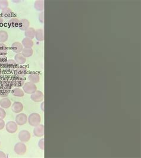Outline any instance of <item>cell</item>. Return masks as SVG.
Listing matches in <instances>:
<instances>
[{"mask_svg": "<svg viewBox=\"0 0 141 158\" xmlns=\"http://www.w3.org/2000/svg\"><path fill=\"white\" fill-rule=\"evenodd\" d=\"M41 121V116L38 113L31 114L28 118V121L29 124L31 126H32V127H36V126L40 124Z\"/></svg>", "mask_w": 141, "mask_h": 158, "instance_id": "cell-1", "label": "cell"}, {"mask_svg": "<svg viewBox=\"0 0 141 158\" xmlns=\"http://www.w3.org/2000/svg\"><path fill=\"white\" fill-rule=\"evenodd\" d=\"M23 89L25 93L32 94L37 90V87L34 83L29 82L23 85Z\"/></svg>", "mask_w": 141, "mask_h": 158, "instance_id": "cell-2", "label": "cell"}, {"mask_svg": "<svg viewBox=\"0 0 141 158\" xmlns=\"http://www.w3.org/2000/svg\"><path fill=\"white\" fill-rule=\"evenodd\" d=\"M14 152L18 155H23L26 153L27 151L26 146L23 142H19L14 146Z\"/></svg>", "mask_w": 141, "mask_h": 158, "instance_id": "cell-3", "label": "cell"}, {"mask_svg": "<svg viewBox=\"0 0 141 158\" xmlns=\"http://www.w3.org/2000/svg\"><path fill=\"white\" fill-rule=\"evenodd\" d=\"M31 135L30 133L27 130H22L19 133V139L21 142L26 143L30 139Z\"/></svg>", "mask_w": 141, "mask_h": 158, "instance_id": "cell-4", "label": "cell"}, {"mask_svg": "<svg viewBox=\"0 0 141 158\" xmlns=\"http://www.w3.org/2000/svg\"><path fill=\"white\" fill-rule=\"evenodd\" d=\"M5 129L8 133L11 134L14 133L17 130V124L14 121H9L5 125Z\"/></svg>", "mask_w": 141, "mask_h": 158, "instance_id": "cell-5", "label": "cell"}, {"mask_svg": "<svg viewBox=\"0 0 141 158\" xmlns=\"http://www.w3.org/2000/svg\"><path fill=\"white\" fill-rule=\"evenodd\" d=\"M30 98L35 102H40L44 100V94L41 91L36 90L33 94H31Z\"/></svg>", "mask_w": 141, "mask_h": 158, "instance_id": "cell-6", "label": "cell"}, {"mask_svg": "<svg viewBox=\"0 0 141 158\" xmlns=\"http://www.w3.org/2000/svg\"><path fill=\"white\" fill-rule=\"evenodd\" d=\"M45 126L42 124H39L35 127L34 130V134L36 137H41L44 136L45 133Z\"/></svg>", "mask_w": 141, "mask_h": 158, "instance_id": "cell-7", "label": "cell"}, {"mask_svg": "<svg viewBox=\"0 0 141 158\" xmlns=\"http://www.w3.org/2000/svg\"><path fill=\"white\" fill-rule=\"evenodd\" d=\"M28 122V116L25 114L20 113L15 117V123L17 125H23Z\"/></svg>", "mask_w": 141, "mask_h": 158, "instance_id": "cell-8", "label": "cell"}, {"mask_svg": "<svg viewBox=\"0 0 141 158\" xmlns=\"http://www.w3.org/2000/svg\"><path fill=\"white\" fill-rule=\"evenodd\" d=\"M3 67L7 70H14L17 68V64L15 60H9L4 63Z\"/></svg>", "mask_w": 141, "mask_h": 158, "instance_id": "cell-9", "label": "cell"}, {"mask_svg": "<svg viewBox=\"0 0 141 158\" xmlns=\"http://www.w3.org/2000/svg\"><path fill=\"white\" fill-rule=\"evenodd\" d=\"M11 109L14 113L21 112L23 109V105L20 102H15L11 106Z\"/></svg>", "mask_w": 141, "mask_h": 158, "instance_id": "cell-10", "label": "cell"}, {"mask_svg": "<svg viewBox=\"0 0 141 158\" xmlns=\"http://www.w3.org/2000/svg\"><path fill=\"white\" fill-rule=\"evenodd\" d=\"M30 26V22L27 19H21L20 20L19 28L23 31H25Z\"/></svg>", "mask_w": 141, "mask_h": 158, "instance_id": "cell-11", "label": "cell"}, {"mask_svg": "<svg viewBox=\"0 0 141 158\" xmlns=\"http://www.w3.org/2000/svg\"><path fill=\"white\" fill-rule=\"evenodd\" d=\"M14 60L17 62L18 64H24L26 61V58L23 56V55L21 53H18L15 55L14 57Z\"/></svg>", "mask_w": 141, "mask_h": 158, "instance_id": "cell-12", "label": "cell"}, {"mask_svg": "<svg viewBox=\"0 0 141 158\" xmlns=\"http://www.w3.org/2000/svg\"><path fill=\"white\" fill-rule=\"evenodd\" d=\"M11 49L14 52L18 54V53H20V52H21V51L23 49V46L22 44H20V42H15L12 44Z\"/></svg>", "mask_w": 141, "mask_h": 158, "instance_id": "cell-13", "label": "cell"}, {"mask_svg": "<svg viewBox=\"0 0 141 158\" xmlns=\"http://www.w3.org/2000/svg\"><path fill=\"white\" fill-rule=\"evenodd\" d=\"M22 45L26 48H32L34 46V41L32 39L25 37L22 40Z\"/></svg>", "mask_w": 141, "mask_h": 158, "instance_id": "cell-14", "label": "cell"}, {"mask_svg": "<svg viewBox=\"0 0 141 158\" xmlns=\"http://www.w3.org/2000/svg\"><path fill=\"white\" fill-rule=\"evenodd\" d=\"M11 105L10 100L8 98H3L0 100V106L3 109L9 108Z\"/></svg>", "mask_w": 141, "mask_h": 158, "instance_id": "cell-15", "label": "cell"}, {"mask_svg": "<svg viewBox=\"0 0 141 158\" xmlns=\"http://www.w3.org/2000/svg\"><path fill=\"white\" fill-rule=\"evenodd\" d=\"M35 31L36 30L32 27H29L25 31V35L26 37L32 39L35 37Z\"/></svg>", "mask_w": 141, "mask_h": 158, "instance_id": "cell-16", "label": "cell"}, {"mask_svg": "<svg viewBox=\"0 0 141 158\" xmlns=\"http://www.w3.org/2000/svg\"><path fill=\"white\" fill-rule=\"evenodd\" d=\"M35 37L36 39V40L38 41H44V30L41 29H39L36 30L35 31Z\"/></svg>", "mask_w": 141, "mask_h": 158, "instance_id": "cell-17", "label": "cell"}, {"mask_svg": "<svg viewBox=\"0 0 141 158\" xmlns=\"http://www.w3.org/2000/svg\"><path fill=\"white\" fill-rule=\"evenodd\" d=\"M44 1L42 0H37L35 2L34 7L37 11H42L44 10Z\"/></svg>", "mask_w": 141, "mask_h": 158, "instance_id": "cell-18", "label": "cell"}, {"mask_svg": "<svg viewBox=\"0 0 141 158\" xmlns=\"http://www.w3.org/2000/svg\"><path fill=\"white\" fill-rule=\"evenodd\" d=\"M29 80L30 81V82L33 83L34 84L35 83H38L40 82V77L39 76V74H36V73H33L31 74L29 76Z\"/></svg>", "mask_w": 141, "mask_h": 158, "instance_id": "cell-19", "label": "cell"}, {"mask_svg": "<svg viewBox=\"0 0 141 158\" xmlns=\"http://www.w3.org/2000/svg\"><path fill=\"white\" fill-rule=\"evenodd\" d=\"M15 74L19 77H23L27 74V69L24 67H19L15 69Z\"/></svg>", "mask_w": 141, "mask_h": 158, "instance_id": "cell-20", "label": "cell"}, {"mask_svg": "<svg viewBox=\"0 0 141 158\" xmlns=\"http://www.w3.org/2000/svg\"><path fill=\"white\" fill-rule=\"evenodd\" d=\"M34 51L32 48H23V50L21 51V54L24 56L25 58H29L32 57V55H33Z\"/></svg>", "mask_w": 141, "mask_h": 158, "instance_id": "cell-21", "label": "cell"}, {"mask_svg": "<svg viewBox=\"0 0 141 158\" xmlns=\"http://www.w3.org/2000/svg\"><path fill=\"white\" fill-rule=\"evenodd\" d=\"M9 23V26L11 28L17 27H19V23H20V20L17 18L13 17L9 21V23Z\"/></svg>", "mask_w": 141, "mask_h": 158, "instance_id": "cell-22", "label": "cell"}, {"mask_svg": "<svg viewBox=\"0 0 141 158\" xmlns=\"http://www.w3.org/2000/svg\"><path fill=\"white\" fill-rule=\"evenodd\" d=\"M1 13H2V16L5 19H9L10 17H12L13 14L12 10L9 7L2 10Z\"/></svg>", "mask_w": 141, "mask_h": 158, "instance_id": "cell-23", "label": "cell"}, {"mask_svg": "<svg viewBox=\"0 0 141 158\" xmlns=\"http://www.w3.org/2000/svg\"><path fill=\"white\" fill-rule=\"evenodd\" d=\"M9 38V35L5 30L0 31V43H4L7 41Z\"/></svg>", "mask_w": 141, "mask_h": 158, "instance_id": "cell-24", "label": "cell"}, {"mask_svg": "<svg viewBox=\"0 0 141 158\" xmlns=\"http://www.w3.org/2000/svg\"><path fill=\"white\" fill-rule=\"evenodd\" d=\"M13 94L14 96L23 97L25 95V92L20 88H15L13 91Z\"/></svg>", "mask_w": 141, "mask_h": 158, "instance_id": "cell-25", "label": "cell"}, {"mask_svg": "<svg viewBox=\"0 0 141 158\" xmlns=\"http://www.w3.org/2000/svg\"><path fill=\"white\" fill-rule=\"evenodd\" d=\"M7 52V46L3 43H0V55H5Z\"/></svg>", "mask_w": 141, "mask_h": 158, "instance_id": "cell-26", "label": "cell"}, {"mask_svg": "<svg viewBox=\"0 0 141 158\" xmlns=\"http://www.w3.org/2000/svg\"><path fill=\"white\" fill-rule=\"evenodd\" d=\"M9 6V2L6 0H0V10H3Z\"/></svg>", "mask_w": 141, "mask_h": 158, "instance_id": "cell-27", "label": "cell"}, {"mask_svg": "<svg viewBox=\"0 0 141 158\" xmlns=\"http://www.w3.org/2000/svg\"><path fill=\"white\" fill-rule=\"evenodd\" d=\"M44 142H45V139L43 138V139H41L40 140V141H39V143H38V146H39V147H40L41 150H42V151H44V149H45V143H44Z\"/></svg>", "mask_w": 141, "mask_h": 158, "instance_id": "cell-28", "label": "cell"}, {"mask_svg": "<svg viewBox=\"0 0 141 158\" xmlns=\"http://www.w3.org/2000/svg\"><path fill=\"white\" fill-rule=\"evenodd\" d=\"M7 61V58L5 55H0V66H3L4 64Z\"/></svg>", "mask_w": 141, "mask_h": 158, "instance_id": "cell-29", "label": "cell"}, {"mask_svg": "<svg viewBox=\"0 0 141 158\" xmlns=\"http://www.w3.org/2000/svg\"><path fill=\"white\" fill-rule=\"evenodd\" d=\"M6 116V112L3 108H0V118L4 119Z\"/></svg>", "mask_w": 141, "mask_h": 158, "instance_id": "cell-30", "label": "cell"}, {"mask_svg": "<svg viewBox=\"0 0 141 158\" xmlns=\"http://www.w3.org/2000/svg\"><path fill=\"white\" fill-rule=\"evenodd\" d=\"M39 20L41 23H44V11H42L39 15Z\"/></svg>", "mask_w": 141, "mask_h": 158, "instance_id": "cell-31", "label": "cell"}, {"mask_svg": "<svg viewBox=\"0 0 141 158\" xmlns=\"http://www.w3.org/2000/svg\"><path fill=\"white\" fill-rule=\"evenodd\" d=\"M5 127V122L3 119L0 118V130H3Z\"/></svg>", "mask_w": 141, "mask_h": 158, "instance_id": "cell-32", "label": "cell"}, {"mask_svg": "<svg viewBox=\"0 0 141 158\" xmlns=\"http://www.w3.org/2000/svg\"><path fill=\"white\" fill-rule=\"evenodd\" d=\"M6 155L5 154V153H4L2 151H0V158H5L6 157Z\"/></svg>", "mask_w": 141, "mask_h": 158, "instance_id": "cell-33", "label": "cell"}, {"mask_svg": "<svg viewBox=\"0 0 141 158\" xmlns=\"http://www.w3.org/2000/svg\"><path fill=\"white\" fill-rule=\"evenodd\" d=\"M44 104H45V102H43L41 104V109H42V111H44V110H45V109H44Z\"/></svg>", "mask_w": 141, "mask_h": 158, "instance_id": "cell-34", "label": "cell"}, {"mask_svg": "<svg viewBox=\"0 0 141 158\" xmlns=\"http://www.w3.org/2000/svg\"><path fill=\"white\" fill-rule=\"evenodd\" d=\"M3 21H4V20H3V18L0 17V24H1V23H2L3 22Z\"/></svg>", "mask_w": 141, "mask_h": 158, "instance_id": "cell-35", "label": "cell"}, {"mask_svg": "<svg viewBox=\"0 0 141 158\" xmlns=\"http://www.w3.org/2000/svg\"><path fill=\"white\" fill-rule=\"evenodd\" d=\"M1 66H0V75H1Z\"/></svg>", "mask_w": 141, "mask_h": 158, "instance_id": "cell-36", "label": "cell"}, {"mask_svg": "<svg viewBox=\"0 0 141 158\" xmlns=\"http://www.w3.org/2000/svg\"><path fill=\"white\" fill-rule=\"evenodd\" d=\"M0 145H1V141H0Z\"/></svg>", "mask_w": 141, "mask_h": 158, "instance_id": "cell-37", "label": "cell"}]
</instances>
